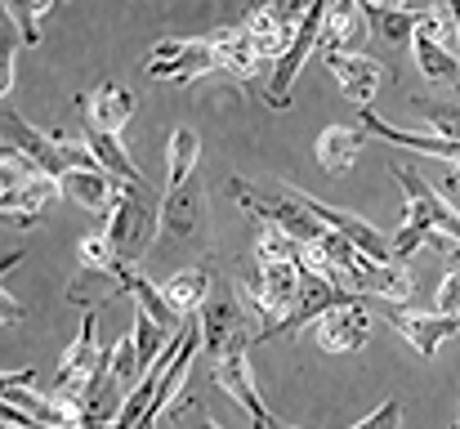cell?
Returning a JSON list of instances; mask_svg holds the SVG:
<instances>
[{
  "instance_id": "1",
  "label": "cell",
  "mask_w": 460,
  "mask_h": 429,
  "mask_svg": "<svg viewBox=\"0 0 460 429\" xmlns=\"http://www.w3.org/2000/svg\"><path fill=\"white\" fill-rule=\"evenodd\" d=\"M228 192L242 201V210H246L251 219H260V228H278V233L291 237L300 251L317 246V242L331 233V228L305 206V192H291V188H282L278 179L251 183V179L233 174V179H228Z\"/></svg>"
},
{
  "instance_id": "2",
  "label": "cell",
  "mask_w": 460,
  "mask_h": 429,
  "mask_svg": "<svg viewBox=\"0 0 460 429\" xmlns=\"http://www.w3.org/2000/svg\"><path fill=\"white\" fill-rule=\"evenodd\" d=\"M108 242L121 269H130L135 260H144L161 242V201L144 183H117V201L108 215Z\"/></svg>"
},
{
  "instance_id": "3",
  "label": "cell",
  "mask_w": 460,
  "mask_h": 429,
  "mask_svg": "<svg viewBox=\"0 0 460 429\" xmlns=\"http://www.w3.org/2000/svg\"><path fill=\"white\" fill-rule=\"evenodd\" d=\"M0 126H4V147H13L18 156H27V161H31L40 174H49V179H63V174H72V170H103L99 156H94L85 143L67 139V135H45V130H36L31 121H22L13 108L0 112Z\"/></svg>"
},
{
  "instance_id": "4",
  "label": "cell",
  "mask_w": 460,
  "mask_h": 429,
  "mask_svg": "<svg viewBox=\"0 0 460 429\" xmlns=\"http://www.w3.org/2000/svg\"><path fill=\"white\" fill-rule=\"evenodd\" d=\"M197 317H201V340H206L215 362L228 358V353H246L260 340V326H255L251 308L242 304L237 286H215Z\"/></svg>"
},
{
  "instance_id": "5",
  "label": "cell",
  "mask_w": 460,
  "mask_h": 429,
  "mask_svg": "<svg viewBox=\"0 0 460 429\" xmlns=\"http://www.w3.org/2000/svg\"><path fill=\"white\" fill-rule=\"evenodd\" d=\"M210 242V206H206V188L201 179H183L170 183L161 197V242L156 246H183V251H206Z\"/></svg>"
},
{
  "instance_id": "6",
  "label": "cell",
  "mask_w": 460,
  "mask_h": 429,
  "mask_svg": "<svg viewBox=\"0 0 460 429\" xmlns=\"http://www.w3.org/2000/svg\"><path fill=\"white\" fill-rule=\"evenodd\" d=\"M447 27H452V9H420V27L411 36V54H416V67L429 81H443V85L460 90V58L456 49L447 45Z\"/></svg>"
},
{
  "instance_id": "7",
  "label": "cell",
  "mask_w": 460,
  "mask_h": 429,
  "mask_svg": "<svg viewBox=\"0 0 460 429\" xmlns=\"http://www.w3.org/2000/svg\"><path fill=\"white\" fill-rule=\"evenodd\" d=\"M99 362H103V349H99V313H85V322H81L76 340H72V344L63 349V358H58L54 394L81 407V398H85V389H90V380H94Z\"/></svg>"
},
{
  "instance_id": "8",
  "label": "cell",
  "mask_w": 460,
  "mask_h": 429,
  "mask_svg": "<svg viewBox=\"0 0 460 429\" xmlns=\"http://www.w3.org/2000/svg\"><path fill=\"white\" fill-rule=\"evenodd\" d=\"M322 18H326V0H313V4H308V13H305L300 36H296V40H291V49H287L282 58H273V67H269V81H264V108L282 112V108L291 103V85H296V76H300L305 58L317 49V40H322Z\"/></svg>"
},
{
  "instance_id": "9",
  "label": "cell",
  "mask_w": 460,
  "mask_h": 429,
  "mask_svg": "<svg viewBox=\"0 0 460 429\" xmlns=\"http://www.w3.org/2000/svg\"><path fill=\"white\" fill-rule=\"evenodd\" d=\"M215 67H219V58H215V45L206 36H197V40H174V36L156 40V49L144 58V72L153 81H174V85H188V81H197V76H206Z\"/></svg>"
},
{
  "instance_id": "10",
  "label": "cell",
  "mask_w": 460,
  "mask_h": 429,
  "mask_svg": "<svg viewBox=\"0 0 460 429\" xmlns=\"http://www.w3.org/2000/svg\"><path fill=\"white\" fill-rule=\"evenodd\" d=\"M305 13H308V4H287L282 0V4H251L237 22L246 27V36L255 40V49L264 58H282L291 49V40L300 36Z\"/></svg>"
},
{
  "instance_id": "11",
  "label": "cell",
  "mask_w": 460,
  "mask_h": 429,
  "mask_svg": "<svg viewBox=\"0 0 460 429\" xmlns=\"http://www.w3.org/2000/svg\"><path fill=\"white\" fill-rule=\"evenodd\" d=\"M305 206L331 233H340L362 260H371V264H394V237H385L376 224L358 219L353 210H335V206H326V201H317V197H308V192H305Z\"/></svg>"
},
{
  "instance_id": "12",
  "label": "cell",
  "mask_w": 460,
  "mask_h": 429,
  "mask_svg": "<svg viewBox=\"0 0 460 429\" xmlns=\"http://www.w3.org/2000/svg\"><path fill=\"white\" fill-rule=\"evenodd\" d=\"M313 335H317V349H322V353H358V349L371 340L367 299H349V304L331 308L326 317L313 322Z\"/></svg>"
},
{
  "instance_id": "13",
  "label": "cell",
  "mask_w": 460,
  "mask_h": 429,
  "mask_svg": "<svg viewBox=\"0 0 460 429\" xmlns=\"http://www.w3.org/2000/svg\"><path fill=\"white\" fill-rule=\"evenodd\" d=\"M385 317L398 326L402 340L416 344L420 358H434V349L460 331V317H447V313H438V308L425 313V308H407V304H385Z\"/></svg>"
},
{
  "instance_id": "14",
  "label": "cell",
  "mask_w": 460,
  "mask_h": 429,
  "mask_svg": "<svg viewBox=\"0 0 460 429\" xmlns=\"http://www.w3.org/2000/svg\"><path fill=\"white\" fill-rule=\"evenodd\" d=\"M389 174L402 183V192H407V206H420L425 215H429V224H434V233H443V237H452L460 246V215L452 210V201L434 188V183H425V174L416 170V165H389Z\"/></svg>"
},
{
  "instance_id": "15",
  "label": "cell",
  "mask_w": 460,
  "mask_h": 429,
  "mask_svg": "<svg viewBox=\"0 0 460 429\" xmlns=\"http://www.w3.org/2000/svg\"><path fill=\"white\" fill-rule=\"evenodd\" d=\"M322 63L335 76L344 99H353L358 108H371V99L385 81V63H376L371 54H322Z\"/></svg>"
},
{
  "instance_id": "16",
  "label": "cell",
  "mask_w": 460,
  "mask_h": 429,
  "mask_svg": "<svg viewBox=\"0 0 460 429\" xmlns=\"http://www.w3.org/2000/svg\"><path fill=\"white\" fill-rule=\"evenodd\" d=\"M76 108H81V117H85V126H90V130L121 135V126H126V121H130V112H135V94H130L126 85L103 81V85H94L90 94H81V99H76Z\"/></svg>"
},
{
  "instance_id": "17",
  "label": "cell",
  "mask_w": 460,
  "mask_h": 429,
  "mask_svg": "<svg viewBox=\"0 0 460 429\" xmlns=\"http://www.w3.org/2000/svg\"><path fill=\"white\" fill-rule=\"evenodd\" d=\"M206 40L215 45V58H219V67H224L228 76H237V81H255V76H260L264 54L255 49V40L246 36V27H242V22H228V27L210 31Z\"/></svg>"
},
{
  "instance_id": "18",
  "label": "cell",
  "mask_w": 460,
  "mask_h": 429,
  "mask_svg": "<svg viewBox=\"0 0 460 429\" xmlns=\"http://www.w3.org/2000/svg\"><path fill=\"white\" fill-rule=\"evenodd\" d=\"M215 385L251 416V425L260 429L273 412H264V403H260V389H255V376H251V362H246V353H228V358H219L215 362Z\"/></svg>"
},
{
  "instance_id": "19",
  "label": "cell",
  "mask_w": 460,
  "mask_h": 429,
  "mask_svg": "<svg viewBox=\"0 0 460 429\" xmlns=\"http://www.w3.org/2000/svg\"><path fill=\"white\" fill-rule=\"evenodd\" d=\"M367 18H362V4H326V18H322V40L317 49L322 54H362L358 45L367 40Z\"/></svg>"
},
{
  "instance_id": "20",
  "label": "cell",
  "mask_w": 460,
  "mask_h": 429,
  "mask_svg": "<svg viewBox=\"0 0 460 429\" xmlns=\"http://www.w3.org/2000/svg\"><path fill=\"white\" fill-rule=\"evenodd\" d=\"M58 197H63V183H58V179H49V174H36V179H27L22 188L0 192V210H4L18 228H31V224H36V215H40L45 206H54Z\"/></svg>"
},
{
  "instance_id": "21",
  "label": "cell",
  "mask_w": 460,
  "mask_h": 429,
  "mask_svg": "<svg viewBox=\"0 0 460 429\" xmlns=\"http://www.w3.org/2000/svg\"><path fill=\"white\" fill-rule=\"evenodd\" d=\"M126 295V282H121V264L112 269H76L72 282H67V304L85 308V313H99V304Z\"/></svg>"
},
{
  "instance_id": "22",
  "label": "cell",
  "mask_w": 460,
  "mask_h": 429,
  "mask_svg": "<svg viewBox=\"0 0 460 429\" xmlns=\"http://www.w3.org/2000/svg\"><path fill=\"white\" fill-rule=\"evenodd\" d=\"M63 183V197L85 206V210H99V215H112V201H117V183L108 170H72L58 179Z\"/></svg>"
},
{
  "instance_id": "23",
  "label": "cell",
  "mask_w": 460,
  "mask_h": 429,
  "mask_svg": "<svg viewBox=\"0 0 460 429\" xmlns=\"http://www.w3.org/2000/svg\"><path fill=\"white\" fill-rule=\"evenodd\" d=\"M210 290H215V278H210V269H206V264H188V269H179L170 282L161 286L165 304H170L179 317L201 313V304L210 299Z\"/></svg>"
},
{
  "instance_id": "24",
  "label": "cell",
  "mask_w": 460,
  "mask_h": 429,
  "mask_svg": "<svg viewBox=\"0 0 460 429\" xmlns=\"http://www.w3.org/2000/svg\"><path fill=\"white\" fill-rule=\"evenodd\" d=\"M362 18L367 27L376 31V40H389V45H407L420 27V9H402V4H376L367 0L362 4Z\"/></svg>"
},
{
  "instance_id": "25",
  "label": "cell",
  "mask_w": 460,
  "mask_h": 429,
  "mask_svg": "<svg viewBox=\"0 0 460 429\" xmlns=\"http://www.w3.org/2000/svg\"><path fill=\"white\" fill-rule=\"evenodd\" d=\"M362 130H353V126H326L322 135H317V165L326 170V174H344L353 161H358V152H362Z\"/></svg>"
},
{
  "instance_id": "26",
  "label": "cell",
  "mask_w": 460,
  "mask_h": 429,
  "mask_svg": "<svg viewBox=\"0 0 460 429\" xmlns=\"http://www.w3.org/2000/svg\"><path fill=\"white\" fill-rule=\"evenodd\" d=\"M121 282H126V295L135 299V308H144L148 317H153L161 331H170V335H179V326H183V317L165 304V295H161V286H153L148 278H139L135 269H121Z\"/></svg>"
},
{
  "instance_id": "27",
  "label": "cell",
  "mask_w": 460,
  "mask_h": 429,
  "mask_svg": "<svg viewBox=\"0 0 460 429\" xmlns=\"http://www.w3.org/2000/svg\"><path fill=\"white\" fill-rule=\"evenodd\" d=\"M85 147L99 156V165L112 174V179H126V183H144V174H139V165L130 161V152H126V143L121 135H103V130H90L85 126Z\"/></svg>"
},
{
  "instance_id": "28",
  "label": "cell",
  "mask_w": 460,
  "mask_h": 429,
  "mask_svg": "<svg viewBox=\"0 0 460 429\" xmlns=\"http://www.w3.org/2000/svg\"><path fill=\"white\" fill-rule=\"evenodd\" d=\"M416 278L407 273V264H367V299L371 295H385L389 304H402L411 299Z\"/></svg>"
},
{
  "instance_id": "29",
  "label": "cell",
  "mask_w": 460,
  "mask_h": 429,
  "mask_svg": "<svg viewBox=\"0 0 460 429\" xmlns=\"http://www.w3.org/2000/svg\"><path fill=\"white\" fill-rule=\"evenodd\" d=\"M165 156H170V165H165V179H170V183H183V179H192V174H197V156H201V139H197V130L179 126V130L170 135ZM170 183H165V188H170Z\"/></svg>"
},
{
  "instance_id": "30",
  "label": "cell",
  "mask_w": 460,
  "mask_h": 429,
  "mask_svg": "<svg viewBox=\"0 0 460 429\" xmlns=\"http://www.w3.org/2000/svg\"><path fill=\"white\" fill-rule=\"evenodd\" d=\"M49 13H54V4H45V0H22V4L9 0V4H4V22L18 31V45H27V49L40 45V22H45Z\"/></svg>"
},
{
  "instance_id": "31",
  "label": "cell",
  "mask_w": 460,
  "mask_h": 429,
  "mask_svg": "<svg viewBox=\"0 0 460 429\" xmlns=\"http://www.w3.org/2000/svg\"><path fill=\"white\" fill-rule=\"evenodd\" d=\"M76 255H81V269H112V264H117L112 242H108V228L94 233V237H85V242L76 246Z\"/></svg>"
},
{
  "instance_id": "32",
  "label": "cell",
  "mask_w": 460,
  "mask_h": 429,
  "mask_svg": "<svg viewBox=\"0 0 460 429\" xmlns=\"http://www.w3.org/2000/svg\"><path fill=\"white\" fill-rule=\"evenodd\" d=\"M425 121L438 130V139L460 143V103H425Z\"/></svg>"
},
{
  "instance_id": "33",
  "label": "cell",
  "mask_w": 460,
  "mask_h": 429,
  "mask_svg": "<svg viewBox=\"0 0 460 429\" xmlns=\"http://www.w3.org/2000/svg\"><path fill=\"white\" fill-rule=\"evenodd\" d=\"M174 429H219L210 421V412H206V403H197L192 394L174 407Z\"/></svg>"
},
{
  "instance_id": "34",
  "label": "cell",
  "mask_w": 460,
  "mask_h": 429,
  "mask_svg": "<svg viewBox=\"0 0 460 429\" xmlns=\"http://www.w3.org/2000/svg\"><path fill=\"white\" fill-rule=\"evenodd\" d=\"M353 429H402V403L398 398H385L367 421H358Z\"/></svg>"
},
{
  "instance_id": "35",
  "label": "cell",
  "mask_w": 460,
  "mask_h": 429,
  "mask_svg": "<svg viewBox=\"0 0 460 429\" xmlns=\"http://www.w3.org/2000/svg\"><path fill=\"white\" fill-rule=\"evenodd\" d=\"M438 313L460 317V264H452V273L438 282Z\"/></svg>"
},
{
  "instance_id": "36",
  "label": "cell",
  "mask_w": 460,
  "mask_h": 429,
  "mask_svg": "<svg viewBox=\"0 0 460 429\" xmlns=\"http://www.w3.org/2000/svg\"><path fill=\"white\" fill-rule=\"evenodd\" d=\"M443 192H460V165L447 174V179H443Z\"/></svg>"
},
{
  "instance_id": "37",
  "label": "cell",
  "mask_w": 460,
  "mask_h": 429,
  "mask_svg": "<svg viewBox=\"0 0 460 429\" xmlns=\"http://www.w3.org/2000/svg\"><path fill=\"white\" fill-rule=\"evenodd\" d=\"M260 429H296V425H282L278 416H269V421H264V425H260Z\"/></svg>"
},
{
  "instance_id": "38",
  "label": "cell",
  "mask_w": 460,
  "mask_h": 429,
  "mask_svg": "<svg viewBox=\"0 0 460 429\" xmlns=\"http://www.w3.org/2000/svg\"><path fill=\"white\" fill-rule=\"evenodd\" d=\"M456 429H460V416H456Z\"/></svg>"
},
{
  "instance_id": "39",
  "label": "cell",
  "mask_w": 460,
  "mask_h": 429,
  "mask_svg": "<svg viewBox=\"0 0 460 429\" xmlns=\"http://www.w3.org/2000/svg\"><path fill=\"white\" fill-rule=\"evenodd\" d=\"M4 429H13V425H4Z\"/></svg>"
}]
</instances>
